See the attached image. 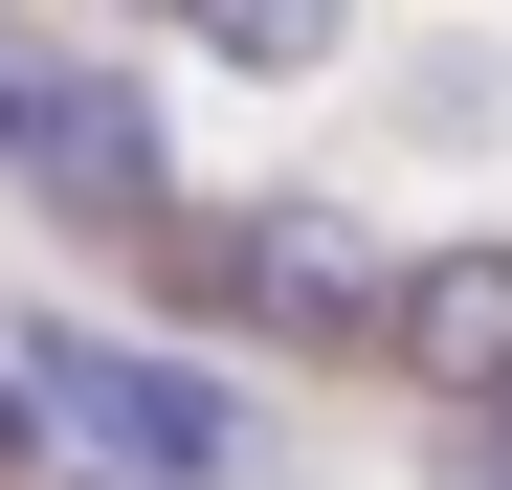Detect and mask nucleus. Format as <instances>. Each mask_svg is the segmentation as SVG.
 I'll use <instances>...</instances> for the list:
<instances>
[{"instance_id": "1", "label": "nucleus", "mask_w": 512, "mask_h": 490, "mask_svg": "<svg viewBox=\"0 0 512 490\" xmlns=\"http://www.w3.org/2000/svg\"><path fill=\"white\" fill-rule=\"evenodd\" d=\"M23 379H45V424L90 446L112 490H223V468H245V401H223L201 357H156V335H67V312H45Z\"/></svg>"}, {"instance_id": "2", "label": "nucleus", "mask_w": 512, "mask_h": 490, "mask_svg": "<svg viewBox=\"0 0 512 490\" xmlns=\"http://www.w3.org/2000/svg\"><path fill=\"white\" fill-rule=\"evenodd\" d=\"M201 290L245 312V335H290V357H379L401 245H379V223H334V201H245V223H201Z\"/></svg>"}, {"instance_id": "3", "label": "nucleus", "mask_w": 512, "mask_h": 490, "mask_svg": "<svg viewBox=\"0 0 512 490\" xmlns=\"http://www.w3.org/2000/svg\"><path fill=\"white\" fill-rule=\"evenodd\" d=\"M379 357L446 401V424H512V223L401 245V312H379Z\"/></svg>"}, {"instance_id": "4", "label": "nucleus", "mask_w": 512, "mask_h": 490, "mask_svg": "<svg viewBox=\"0 0 512 490\" xmlns=\"http://www.w3.org/2000/svg\"><path fill=\"white\" fill-rule=\"evenodd\" d=\"M23 179H45L67 223H156V201H179V156H156V112L112 90V67H45V112H23Z\"/></svg>"}, {"instance_id": "5", "label": "nucleus", "mask_w": 512, "mask_h": 490, "mask_svg": "<svg viewBox=\"0 0 512 490\" xmlns=\"http://www.w3.org/2000/svg\"><path fill=\"white\" fill-rule=\"evenodd\" d=\"M201 45L245 67V90H312V67L357 45V0H201Z\"/></svg>"}, {"instance_id": "6", "label": "nucleus", "mask_w": 512, "mask_h": 490, "mask_svg": "<svg viewBox=\"0 0 512 490\" xmlns=\"http://www.w3.org/2000/svg\"><path fill=\"white\" fill-rule=\"evenodd\" d=\"M23 446H45V379H23V357H0V468H23Z\"/></svg>"}, {"instance_id": "7", "label": "nucleus", "mask_w": 512, "mask_h": 490, "mask_svg": "<svg viewBox=\"0 0 512 490\" xmlns=\"http://www.w3.org/2000/svg\"><path fill=\"white\" fill-rule=\"evenodd\" d=\"M134 23H201V0H134Z\"/></svg>"}, {"instance_id": "8", "label": "nucleus", "mask_w": 512, "mask_h": 490, "mask_svg": "<svg viewBox=\"0 0 512 490\" xmlns=\"http://www.w3.org/2000/svg\"><path fill=\"white\" fill-rule=\"evenodd\" d=\"M90 490H112V468H90Z\"/></svg>"}]
</instances>
